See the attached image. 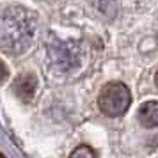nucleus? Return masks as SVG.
Returning a JSON list of instances; mask_svg holds the SVG:
<instances>
[{
  "label": "nucleus",
  "instance_id": "obj_1",
  "mask_svg": "<svg viewBox=\"0 0 158 158\" xmlns=\"http://www.w3.org/2000/svg\"><path fill=\"white\" fill-rule=\"evenodd\" d=\"M36 29V18L20 6L0 11V48L7 53H22L30 46Z\"/></svg>",
  "mask_w": 158,
  "mask_h": 158
},
{
  "label": "nucleus",
  "instance_id": "obj_2",
  "mask_svg": "<svg viewBox=\"0 0 158 158\" xmlns=\"http://www.w3.org/2000/svg\"><path fill=\"white\" fill-rule=\"evenodd\" d=\"M131 103L130 89L121 82H110L103 85L100 96H98V107L108 117H119L128 110Z\"/></svg>",
  "mask_w": 158,
  "mask_h": 158
},
{
  "label": "nucleus",
  "instance_id": "obj_3",
  "mask_svg": "<svg viewBox=\"0 0 158 158\" xmlns=\"http://www.w3.org/2000/svg\"><path fill=\"white\" fill-rule=\"evenodd\" d=\"M15 94L23 101V103H30L37 89V78L32 73H23L15 80Z\"/></svg>",
  "mask_w": 158,
  "mask_h": 158
},
{
  "label": "nucleus",
  "instance_id": "obj_4",
  "mask_svg": "<svg viewBox=\"0 0 158 158\" xmlns=\"http://www.w3.org/2000/svg\"><path fill=\"white\" fill-rule=\"evenodd\" d=\"M53 59L57 60V64H64V68L68 69L71 62H78V57H77V48L69 43H64V44H57V46H52L50 48Z\"/></svg>",
  "mask_w": 158,
  "mask_h": 158
},
{
  "label": "nucleus",
  "instance_id": "obj_5",
  "mask_svg": "<svg viewBox=\"0 0 158 158\" xmlns=\"http://www.w3.org/2000/svg\"><path fill=\"white\" fill-rule=\"evenodd\" d=\"M139 121L144 128L158 126V101H146L139 108Z\"/></svg>",
  "mask_w": 158,
  "mask_h": 158
},
{
  "label": "nucleus",
  "instance_id": "obj_6",
  "mask_svg": "<svg viewBox=\"0 0 158 158\" xmlns=\"http://www.w3.org/2000/svg\"><path fill=\"white\" fill-rule=\"evenodd\" d=\"M69 158H96V153H94L89 146H78V148L69 155Z\"/></svg>",
  "mask_w": 158,
  "mask_h": 158
},
{
  "label": "nucleus",
  "instance_id": "obj_7",
  "mask_svg": "<svg viewBox=\"0 0 158 158\" xmlns=\"http://www.w3.org/2000/svg\"><path fill=\"white\" fill-rule=\"evenodd\" d=\"M7 77H9L7 66H6L4 62H2V60H0V84H2V82H6V80H7Z\"/></svg>",
  "mask_w": 158,
  "mask_h": 158
},
{
  "label": "nucleus",
  "instance_id": "obj_8",
  "mask_svg": "<svg viewBox=\"0 0 158 158\" xmlns=\"http://www.w3.org/2000/svg\"><path fill=\"white\" fill-rule=\"evenodd\" d=\"M155 84H156V87H158V71H156V75H155Z\"/></svg>",
  "mask_w": 158,
  "mask_h": 158
},
{
  "label": "nucleus",
  "instance_id": "obj_9",
  "mask_svg": "<svg viewBox=\"0 0 158 158\" xmlns=\"http://www.w3.org/2000/svg\"><path fill=\"white\" fill-rule=\"evenodd\" d=\"M0 158H6V156H4V155H2V153H0Z\"/></svg>",
  "mask_w": 158,
  "mask_h": 158
}]
</instances>
